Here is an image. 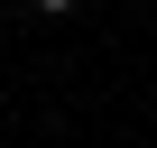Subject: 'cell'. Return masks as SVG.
<instances>
[{
    "mask_svg": "<svg viewBox=\"0 0 157 148\" xmlns=\"http://www.w3.org/2000/svg\"><path fill=\"white\" fill-rule=\"evenodd\" d=\"M28 10H37V19H65V10H83V0H28Z\"/></svg>",
    "mask_w": 157,
    "mask_h": 148,
    "instance_id": "1",
    "label": "cell"
}]
</instances>
